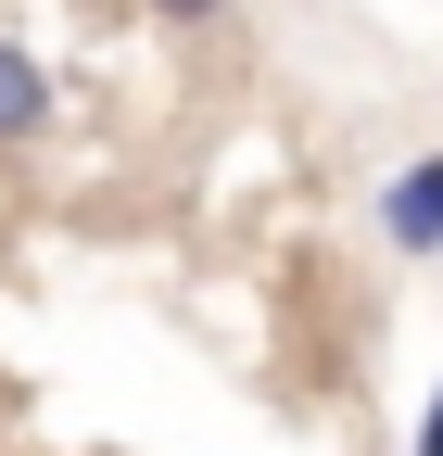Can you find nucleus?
<instances>
[{"mask_svg":"<svg viewBox=\"0 0 443 456\" xmlns=\"http://www.w3.org/2000/svg\"><path fill=\"white\" fill-rule=\"evenodd\" d=\"M418 456H443V380H431V419H418Z\"/></svg>","mask_w":443,"mask_h":456,"instance_id":"20e7f679","label":"nucleus"},{"mask_svg":"<svg viewBox=\"0 0 443 456\" xmlns=\"http://www.w3.org/2000/svg\"><path fill=\"white\" fill-rule=\"evenodd\" d=\"M380 241L393 254H443V152H418L393 191H380Z\"/></svg>","mask_w":443,"mask_h":456,"instance_id":"f257e3e1","label":"nucleus"},{"mask_svg":"<svg viewBox=\"0 0 443 456\" xmlns=\"http://www.w3.org/2000/svg\"><path fill=\"white\" fill-rule=\"evenodd\" d=\"M38 127H51V64L26 38H0V152H26Z\"/></svg>","mask_w":443,"mask_h":456,"instance_id":"f03ea898","label":"nucleus"},{"mask_svg":"<svg viewBox=\"0 0 443 456\" xmlns=\"http://www.w3.org/2000/svg\"><path fill=\"white\" fill-rule=\"evenodd\" d=\"M152 13H165V26H215L229 0H152Z\"/></svg>","mask_w":443,"mask_h":456,"instance_id":"7ed1b4c3","label":"nucleus"}]
</instances>
